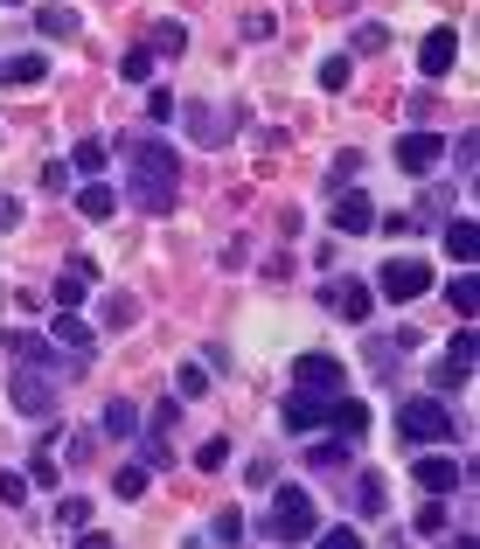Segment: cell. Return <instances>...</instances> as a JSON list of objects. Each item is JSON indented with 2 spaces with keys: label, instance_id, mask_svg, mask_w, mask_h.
<instances>
[{
  "label": "cell",
  "instance_id": "ee69618b",
  "mask_svg": "<svg viewBox=\"0 0 480 549\" xmlns=\"http://www.w3.org/2000/svg\"><path fill=\"white\" fill-rule=\"evenodd\" d=\"M14 223H21V202H14V195L0 188V230H14Z\"/></svg>",
  "mask_w": 480,
  "mask_h": 549
},
{
  "label": "cell",
  "instance_id": "484cf974",
  "mask_svg": "<svg viewBox=\"0 0 480 549\" xmlns=\"http://www.w3.org/2000/svg\"><path fill=\"white\" fill-rule=\"evenodd\" d=\"M105 160H112V153H105V139H77V153H70V167H77V174H98Z\"/></svg>",
  "mask_w": 480,
  "mask_h": 549
},
{
  "label": "cell",
  "instance_id": "8d00e7d4",
  "mask_svg": "<svg viewBox=\"0 0 480 549\" xmlns=\"http://www.w3.org/2000/svg\"><path fill=\"white\" fill-rule=\"evenodd\" d=\"M327 549H362V529H314Z\"/></svg>",
  "mask_w": 480,
  "mask_h": 549
},
{
  "label": "cell",
  "instance_id": "52a82bcc",
  "mask_svg": "<svg viewBox=\"0 0 480 549\" xmlns=\"http://www.w3.org/2000/svg\"><path fill=\"white\" fill-rule=\"evenodd\" d=\"M320 306H327V313H341V320H369V313H376V285L341 278V285H327V292H320Z\"/></svg>",
  "mask_w": 480,
  "mask_h": 549
},
{
  "label": "cell",
  "instance_id": "8992f818",
  "mask_svg": "<svg viewBox=\"0 0 480 549\" xmlns=\"http://www.w3.org/2000/svg\"><path fill=\"white\" fill-rule=\"evenodd\" d=\"M334 230H341V237H369V230H376V202H369L355 181L334 188Z\"/></svg>",
  "mask_w": 480,
  "mask_h": 549
},
{
  "label": "cell",
  "instance_id": "e0dca14e",
  "mask_svg": "<svg viewBox=\"0 0 480 549\" xmlns=\"http://www.w3.org/2000/svg\"><path fill=\"white\" fill-rule=\"evenodd\" d=\"M383 508H390V487H383V473H362V480H355V515H362V522H376Z\"/></svg>",
  "mask_w": 480,
  "mask_h": 549
},
{
  "label": "cell",
  "instance_id": "5bb4252c",
  "mask_svg": "<svg viewBox=\"0 0 480 549\" xmlns=\"http://www.w3.org/2000/svg\"><path fill=\"white\" fill-rule=\"evenodd\" d=\"M49 341H56V348H70L77 362H91V355H98V334H91L84 320H70L63 306H56V334H49Z\"/></svg>",
  "mask_w": 480,
  "mask_h": 549
},
{
  "label": "cell",
  "instance_id": "ac0fdd59",
  "mask_svg": "<svg viewBox=\"0 0 480 549\" xmlns=\"http://www.w3.org/2000/svg\"><path fill=\"white\" fill-rule=\"evenodd\" d=\"M188 139H195V146H223V139H230V126H223L209 105H188Z\"/></svg>",
  "mask_w": 480,
  "mask_h": 549
},
{
  "label": "cell",
  "instance_id": "7bdbcfd3",
  "mask_svg": "<svg viewBox=\"0 0 480 549\" xmlns=\"http://www.w3.org/2000/svg\"><path fill=\"white\" fill-rule=\"evenodd\" d=\"M147 112L154 119H174V91H147Z\"/></svg>",
  "mask_w": 480,
  "mask_h": 549
},
{
  "label": "cell",
  "instance_id": "f546056e",
  "mask_svg": "<svg viewBox=\"0 0 480 549\" xmlns=\"http://www.w3.org/2000/svg\"><path fill=\"white\" fill-rule=\"evenodd\" d=\"M237 536H244V515H237V508H223V515L209 522V543H237Z\"/></svg>",
  "mask_w": 480,
  "mask_h": 549
},
{
  "label": "cell",
  "instance_id": "4316f807",
  "mask_svg": "<svg viewBox=\"0 0 480 549\" xmlns=\"http://www.w3.org/2000/svg\"><path fill=\"white\" fill-rule=\"evenodd\" d=\"M119 77H126V84H147V77H154V49H133V56L119 63Z\"/></svg>",
  "mask_w": 480,
  "mask_h": 549
},
{
  "label": "cell",
  "instance_id": "9c48e42d",
  "mask_svg": "<svg viewBox=\"0 0 480 549\" xmlns=\"http://www.w3.org/2000/svg\"><path fill=\"white\" fill-rule=\"evenodd\" d=\"M411 480H418L425 494H439V501H446V494L467 480V466H460V459H446V452H425V459L411 466Z\"/></svg>",
  "mask_w": 480,
  "mask_h": 549
},
{
  "label": "cell",
  "instance_id": "7a4b0ae2",
  "mask_svg": "<svg viewBox=\"0 0 480 549\" xmlns=\"http://www.w3.org/2000/svg\"><path fill=\"white\" fill-rule=\"evenodd\" d=\"M314 529H320V508H314L307 487H279L272 508H265V522H258L265 543H314Z\"/></svg>",
  "mask_w": 480,
  "mask_h": 549
},
{
  "label": "cell",
  "instance_id": "9a60e30c",
  "mask_svg": "<svg viewBox=\"0 0 480 549\" xmlns=\"http://www.w3.org/2000/svg\"><path fill=\"white\" fill-rule=\"evenodd\" d=\"M84 292H91V265H84V258H77L70 272H63L56 285H49V299H56L63 313H70V306H84Z\"/></svg>",
  "mask_w": 480,
  "mask_h": 549
},
{
  "label": "cell",
  "instance_id": "6da1fadb",
  "mask_svg": "<svg viewBox=\"0 0 480 549\" xmlns=\"http://www.w3.org/2000/svg\"><path fill=\"white\" fill-rule=\"evenodd\" d=\"M126 195L147 216H167L174 209V195H181V153L167 139H133L126 146Z\"/></svg>",
  "mask_w": 480,
  "mask_h": 549
},
{
  "label": "cell",
  "instance_id": "ba28073f",
  "mask_svg": "<svg viewBox=\"0 0 480 549\" xmlns=\"http://www.w3.org/2000/svg\"><path fill=\"white\" fill-rule=\"evenodd\" d=\"M327 404H334V390H293L279 417H286V431H300V438H307V431L327 424Z\"/></svg>",
  "mask_w": 480,
  "mask_h": 549
},
{
  "label": "cell",
  "instance_id": "30bf717a",
  "mask_svg": "<svg viewBox=\"0 0 480 549\" xmlns=\"http://www.w3.org/2000/svg\"><path fill=\"white\" fill-rule=\"evenodd\" d=\"M439 160H446V139L439 133H404L397 139V167H404V174H432Z\"/></svg>",
  "mask_w": 480,
  "mask_h": 549
},
{
  "label": "cell",
  "instance_id": "7c38bea8",
  "mask_svg": "<svg viewBox=\"0 0 480 549\" xmlns=\"http://www.w3.org/2000/svg\"><path fill=\"white\" fill-rule=\"evenodd\" d=\"M467 376H474V327L453 334V355L432 369V383H439V390H467Z\"/></svg>",
  "mask_w": 480,
  "mask_h": 549
},
{
  "label": "cell",
  "instance_id": "ab89813d",
  "mask_svg": "<svg viewBox=\"0 0 480 549\" xmlns=\"http://www.w3.org/2000/svg\"><path fill=\"white\" fill-rule=\"evenodd\" d=\"M70 174H77V167H63V160H49V167H42V188H49V195H63V181H70Z\"/></svg>",
  "mask_w": 480,
  "mask_h": 549
},
{
  "label": "cell",
  "instance_id": "8fae6325",
  "mask_svg": "<svg viewBox=\"0 0 480 549\" xmlns=\"http://www.w3.org/2000/svg\"><path fill=\"white\" fill-rule=\"evenodd\" d=\"M453 63H460V35H453V28H432V35L418 42V70H425V77H453Z\"/></svg>",
  "mask_w": 480,
  "mask_h": 549
},
{
  "label": "cell",
  "instance_id": "60d3db41",
  "mask_svg": "<svg viewBox=\"0 0 480 549\" xmlns=\"http://www.w3.org/2000/svg\"><path fill=\"white\" fill-rule=\"evenodd\" d=\"M28 487H56V459H49V452L28 466Z\"/></svg>",
  "mask_w": 480,
  "mask_h": 549
},
{
  "label": "cell",
  "instance_id": "3957f363",
  "mask_svg": "<svg viewBox=\"0 0 480 549\" xmlns=\"http://www.w3.org/2000/svg\"><path fill=\"white\" fill-rule=\"evenodd\" d=\"M397 438H411V445H446V438H453V411H446L439 397H404V404H397Z\"/></svg>",
  "mask_w": 480,
  "mask_h": 549
},
{
  "label": "cell",
  "instance_id": "1f68e13d",
  "mask_svg": "<svg viewBox=\"0 0 480 549\" xmlns=\"http://www.w3.org/2000/svg\"><path fill=\"white\" fill-rule=\"evenodd\" d=\"M446 299H453V313H460V320H474V278H453V285H446Z\"/></svg>",
  "mask_w": 480,
  "mask_h": 549
},
{
  "label": "cell",
  "instance_id": "e575fe53",
  "mask_svg": "<svg viewBox=\"0 0 480 549\" xmlns=\"http://www.w3.org/2000/svg\"><path fill=\"white\" fill-rule=\"evenodd\" d=\"M341 84H348V56H327L320 63V91H341Z\"/></svg>",
  "mask_w": 480,
  "mask_h": 549
},
{
  "label": "cell",
  "instance_id": "d6a6232c",
  "mask_svg": "<svg viewBox=\"0 0 480 549\" xmlns=\"http://www.w3.org/2000/svg\"><path fill=\"white\" fill-rule=\"evenodd\" d=\"M147 480H154L147 466H119V494H126V501H140V494H147Z\"/></svg>",
  "mask_w": 480,
  "mask_h": 549
},
{
  "label": "cell",
  "instance_id": "277c9868",
  "mask_svg": "<svg viewBox=\"0 0 480 549\" xmlns=\"http://www.w3.org/2000/svg\"><path fill=\"white\" fill-rule=\"evenodd\" d=\"M56 397H63V390H56V376H49V369H35V362H21V369L7 376V404H14L21 417H49V411H56Z\"/></svg>",
  "mask_w": 480,
  "mask_h": 549
},
{
  "label": "cell",
  "instance_id": "cb8c5ba5",
  "mask_svg": "<svg viewBox=\"0 0 480 549\" xmlns=\"http://www.w3.org/2000/svg\"><path fill=\"white\" fill-rule=\"evenodd\" d=\"M84 522H91V501H84V494H70V501H56V529H63V536H77Z\"/></svg>",
  "mask_w": 480,
  "mask_h": 549
},
{
  "label": "cell",
  "instance_id": "5b68a950",
  "mask_svg": "<svg viewBox=\"0 0 480 549\" xmlns=\"http://www.w3.org/2000/svg\"><path fill=\"white\" fill-rule=\"evenodd\" d=\"M376 292L397 299V306H404V299H425V292H432V265H425V258H390V265L376 272Z\"/></svg>",
  "mask_w": 480,
  "mask_h": 549
},
{
  "label": "cell",
  "instance_id": "d4e9b609",
  "mask_svg": "<svg viewBox=\"0 0 480 549\" xmlns=\"http://www.w3.org/2000/svg\"><path fill=\"white\" fill-rule=\"evenodd\" d=\"M147 49H160V56H181V49H188V28H181V21H154V42H147Z\"/></svg>",
  "mask_w": 480,
  "mask_h": 549
},
{
  "label": "cell",
  "instance_id": "836d02e7",
  "mask_svg": "<svg viewBox=\"0 0 480 549\" xmlns=\"http://www.w3.org/2000/svg\"><path fill=\"white\" fill-rule=\"evenodd\" d=\"M28 501V473H0V508H21Z\"/></svg>",
  "mask_w": 480,
  "mask_h": 549
},
{
  "label": "cell",
  "instance_id": "f6af8a7d",
  "mask_svg": "<svg viewBox=\"0 0 480 549\" xmlns=\"http://www.w3.org/2000/svg\"><path fill=\"white\" fill-rule=\"evenodd\" d=\"M0 7H14V0H0Z\"/></svg>",
  "mask_w": 480,
  "mask_h": 549
},
{
  "label": "cell",
  "instance_id": "2e32d148",
  "mask_svg": "<svg viewBox=\"0 0 480 549\" xmlns=\"http://www.w3.org/2000/svg\"><path fill=\"white\" fill-rule=\"evenodd\" d=\"M119 209V188H105V181H91V188H77V216L84 223H105Z\"/></svg>",
  "mask_w": 480,
  "mask_h": 549
},
{
  "label": "cell",
  "instance_id": "ffe728a7",
  "mask_svg": "<svg viewBox=\"0 0 480 549\" xmlns=\"http://www.w3.org/2000/svg\"><path fill=\"white\" fill-rule=\"evenodd\" d=\"M98 320H105V327L119 334V327H133V320H140V299H133V292H112V299L98 306Z\"/></svg>",
  "mask_w": 480,
  "mask_h": 549
},
{
  "label": "cell",
  "instance_id": "4dcf8cb0",
  "mask_svg": "<svg viewBox=\"0 0 480 549\" xmlns=\"http://www.w3.org/2000/svg\"><path fill=\"white\" fill-rule=\"evenodd\" d=\"M355 167H362V153H334V167H327V188H348V181H355Z\"/></svg>",
  "mask_w": 480,
  "mask_h": 549
},
{
  "label": "cell",
  "instance_id": "603a6c76",
  "mask_svg": "<svg viewBox=\"0 0 480 549\" xmlns=\"http://www.w3.org/2000/svg\"><path fill=\"white\" fill-rule=\"evenodd\" d=\"M35 28H42V35H63V42H70V35H77V7H42V14H35Z\"/></svg>",
  "mask_w": 480,
  "mask_h": 549
},
{
  "label": "cell",
  "instance_id": "4fadbf2b",
  "mask_svg": "<svg viewBox=\"0 0 480 549\" xmlns=\"http://www.w3.org/2000/svg\"><path fill=\"white\" fill-rule=\"evenodd\" d=\"M293 383H300V390H348L341 355H300V362H293Z\"/></svg>",
  "mask_w": 480,
  "mask_h": 549
},
{
  "label": "cell",
  "instance_id": "83f0119b",
  "mask_svg": "<svg viewBox=\"0 0 480 549\" xmlns=\"http://www.w3.org/2000/svg\"><path fill=\"white\" fill-rule=\"evenodd\" d=\"M195 466H202V473H223V466H230V438H209V445L195 452Z\"/></svg>",
  "mask_w": 480,
  "mask_h": 549
},
{
  "label": "cell",
  "instance_id": "f1b7e54d",
  "mask_svg": "<svg viewBox=\"0 0 480 549\" xmlns=\"http://www.w3.org/2000/svg\"><path fill=\"white\" fill-rule=\"evenodd\" d=\"M411 529H418V536H446V508H439V494L418 508V522H411Z\"/></svg>",
  "mask_w": 480,
  "mask_h": 549
},
{
  "label": "cell",
  "instance_id": "7402d4cb",
  "mask_svg": "<svg viewBox=\"0 0 480 549\" xmlns=\"http://www.w3.org/2000/svg\"><path fill=\"white\" fill-rule=\"evenodd\" d=\"M133 431H140V411H133L126 397H119V404H105V438H119V445H126Z\"/></svg>",
  "mask_w": 480,
  "mask_h": 549
},
{
  "label": "cell",
  "instance_id": "d590c367",
  "mask_svg": "<svg viewBox=\"0 0 480 549\" xmlns=\"http://www.w3.org/2000/svg\"><path fill=\"white\" fill-rule=\"evenodd\" d=\"M202 390H209V362H188L181 369V397H202Z\"/></svg>",
  "mask_w": 480,
  "mask_h": 549
},
{
  "label": "cell",
  "instance_id": "d6986e66",
  "mask_svg": "<svg viewBox=\"0 0 480 549\" xmlns=\"http://www.w3.org/2000/svg\"><path fill=\"white\" fill-rule=\"evenodd\" d=\"M42 77H49L42 56H0V91H7V84H42Z\"/></svg>",
  "mask_w": 480,
  "mask_h": 549
},
{
  "label": "cell",
  "instance_id": "b9f144b4",
  "mask_svg": "<svg viewBox=\"0 0 480 549\" xmlns=\"http://www.w3.org/2000/svg\"><path fill=\"white\" fill-rule=\"evenodd\" d=\"M174 417H181V404L167 397V404H160V411H154V431H147V438H167V431H174Z\"/></svg>",
  "mask_w": 480,
  "mask_h": 549
},
{
  "label": "cell",
  "instance_id": "44dd1931",
  "mask_svg": "<svg viewBox=\"0 0 480 549\" xmlns=\"http://www.w3.org/2000/svg\"><path fill=\"white\" fill-rule=\"evenodd\" d=\"M446 251H453V265H474L480 237H474V223H467V216H460V223H446Z\"/></svg>",
  "mask_w": 480,
  "mask_h": 549
},
{
  "label": "cell",
  "instance_id": "74e56055",
  "mask_svg": "<svg viewBox=\"0 0 480 549\" xmlns=\"http://www.w3.org/2000/svg\"><path fill=\"white\" fill-rule=\"evenodd\" d=\"M355 49H369V56H376V49H390V28H376V21H369V28H355Z\"/></svg>",
  "mask_w": 480,
  "mask_h": 549
},
{
  "label": "cell",
  "instance_id": "f35d334b",
  "mask_svg": "<svg viewBox=\"0 0 480 549\" xmlns=\"http://www.w3.org/2000/svg\"><path fill=\"white\" fill-rule=\"evenodd\" d=\"M307 459H314V466H341L348 452H341V438H320V445H314V452H307Z\"/></svg>",
  "mask_w": 480,
  "mask_h": 549
}]
</instances>
